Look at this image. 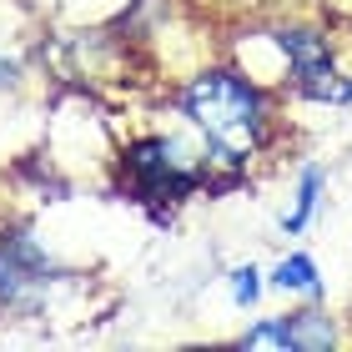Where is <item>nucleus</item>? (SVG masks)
<instances>
[{
    "label": "nucleus",
    "instance_id": "1",
    "mask_svg": "<svg viewBox=\"0 0 352 352\" xmlns=\"http://www.w3.org/2000/svg\"><path fill=\"white\" fill-rule=\"evenodd\" d=\"M176 111L201 131V141L212 146L227 182H236L277 136L272 91L262 81H252L232 60H212V66L191 71L176 86Z\"/></svg>",
    "mask_w": 352,
    "mask_h": 352
},
{
    "label": "nucleus",
    "instance_id": "2",
    "mask_svg": "<svg viewBox=\"0 0 352 352\" xmlns=\"http://www.w3.org/2000/svg\"><path fill=\"white\" fill-rule=\"evenodd\" d=\"M111 166H116L126 197H136L141 206H156V212H171V206L191 201L197 191H212L217 182L227 186L212 146L201 141V131L186 116L176 126H166V131H146V136L121 141Z\"/></svg>",
    "mask_w": 352,
    "mask_h": 352
},
{
    "label": "nucleus",
    "instance_id": "3",
    "mask_svg": "<svg viewBox=\"0 0 352 352\" xmlns=\"http://www.w3.org/2000/svg\"><path fill=\"white\" fill-rule=\"evenodd\" d=\"M60 287H66V272L56 267L36 232L21 221L0 227V312L21 317V322L45 317Z\"/></svg>",
    "mask_w": 352,
    "mask_h": 352
},
{
    "label": "nucleus",
    "instance_id": "4",
    "mask_svg": "<svg viewBox=\"0 0 352 352\" xmlns=\"http://www.w3.org/2000/svg\"><path fill=\"white\" fill-rule=\"evenodd\" d=\"M322 186H327V171L317 162H302L297 166V182H292V201L282 206V232L287 236H302L312 227L317 206H322Z\"/></svg>",
    "mask_w": 352,
    "mask_h": 352
},
{
    "label": "nucleus",
    "instance_id": "5",
    "mask_svg": "<svg viewBox=\"0 0 352 352\" xmlns=\"http://www.w3.org/2000/svg\"><path fill=\"white\" fill-rule=\"evenodd\" d=\"M287 332H292V352H327L342 342L338 317H332L322 302H307V307L287 312Z\"/></svg>",
    "mask_w": 352,
    "mask_h": 352
},
{
    "label": "nucleus",
    "instance_id": "6",
    "mask_svg": "<svg viewBox=\"0 0 352 352\" xmlns=\"http://www.w3.org/2000/svg\"><path fill=\"white\" fill-rule=\"evenodd\" d=\"M267 287H272V292H282V297L322 302V272H317V262L307 257V252H287V257L272 267Z\"/></svg>",
    "mask_w": 352,
    "mask_h": 352
},
{
    "label": "nucleus",
    "instance_id": "7",
    "mask_svg": "<svg viewBox=\"0 0 352 352\" xmlns=\"http://www.w3.org/2000/svg\"><path fill=\"white\" fill-rule=\"evenodd\" d=\"M236 347H252V352H262V347H272V352H292V332H287V312H277V317H262V322H252L242 338H236Z\"/></svg>",
    "mask_w": 352,
    "mask_h": 352
},
{
    "label": "nucleus",
    "instance_id": "8",
    "mask_svg": "<svg viewBox=\"0 0 352 352\" xmlns=\"http://www.w3.org/2000/svg\"><path fill=\"white\" fill-rule=\"evenodd\" d=\"M227 287H232V302L236 307H257L262 302V292H267V282H262V272L252 267V262H242V267H232V277H227Z\"/></svg>",
    "mask_w": 352,
    "mask_h": 352
},
{
    "label": "nucleus",
    "instance_id": "9",
    "mask_svg": "<svg viewBox=\"0 0 352 352\" xmlns=\"http://www.w3.org/2000/svg\"><path fill=\"white\" fill-rule=\"evenodd\" d=\"M21 76H25V60L0 45V91H15V86H21Z\"/></svg>",
    "mask_w": 352,
    "mask_h": 352
}]
</instances>
